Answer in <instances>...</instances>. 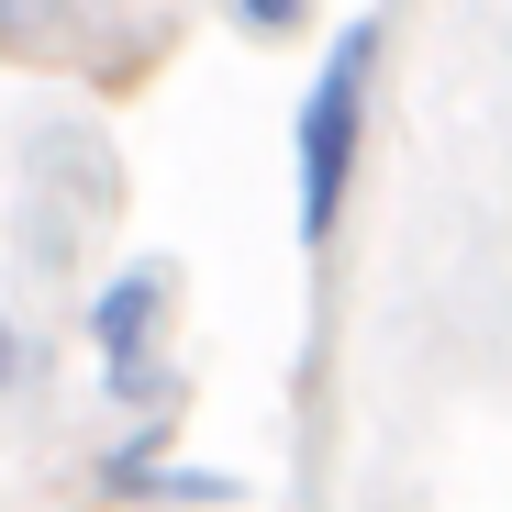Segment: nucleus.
Returning a JSON list of instances; mask_svg holds the SVG:
<instances>
[{
	"label": "nucleus",
	"mask_w": 512,
	"mask_h": 512,
	"mask_svg": "<svg viewBox=\"0 0 512 512\" xmlns=\"http://www.w3.org/2000/svg\"><path fill=\"white\" fill-rule=\"evenodd\" d=\"M156 323H167V268H123V279L101 290V312H90L101 368H112V401H156V390H167V368H156Z\"/></svg>",
	"instance_id": "obj_2"
},
{
	"label": "nucleus",
	"mask_w": 512,
	"mask_h": 512,
	"mask_svg": "<svg viewBox=\"0 0 512 512\" xmlns=\"http://www.w3.org/2000/svg\"><path fill=\"white\" fill-rule=\"evenodd\" d=\"M67 0H0V45H12V56H45V45H67Z\"/></svg>",
	"instance_id": "obj_3"
},
{
	"label": "nucleus",
	"mask_w": 512,
	"mask_h": 512,
	"mask_svg": "<svg viewBox=\"0 0 512 512\" xmlns=\"http://www.w3.org/2000/svg\"><path fill=\"white\" fill-rule=\"evenodd\" d=\"M234 12H245V34H301L312 0H234Z\"/></svg>",
	"instance_id": "obj_4"
},
{
	"label": "nucleus",
	"mask_w": 512,
	"mask_h": 512,
	"mask_svg": "<svg viewBox=\"0 0 512 512\" xmlns=\"http://www.w3.org/2000/svg\"><path fill=\"white\" fill-rule=\"evenodd\" d=\"M12 379H23V334L0 323V390H12Z\"/></svg>",
	"instance_id": "obj_5"
},
{
	"label": "nucleus",
	"mask_w": 512,
	"mask_h": 512,
	"mask_svg": "<svg viewBox=\"0 0 512 512\" xmlns=\"http://www.w3.org/2000/svg\"><path fill=\"white\" fill-rule=\"evenodd\" d=\"M368 78H379V23H346L323 45L301 123H290V167H301V245H334L357 190V156H368Z\"/></svg>",
	"instance_id": "obj_1"
}]
</instances>
